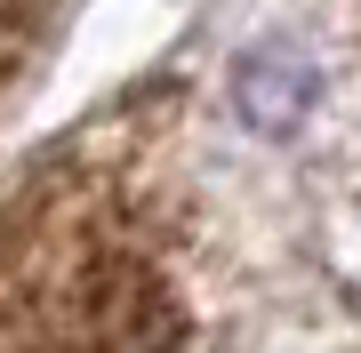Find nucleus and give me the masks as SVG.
<instances>
[{
    "label": "nucleus",
    "mask_w": 361,
    "mask_h": 353,
    "mask_svg": "<svg viewBox=\"0 0 361 353\" xmlns=\"http://www.w3.org/2000/svg\"><path fill=\"white\" fill-rule=\"evenodd\" d=\"M56 16H65V0H0V105L16 97V80L40 65V49H49Z\"/></svg>",
    "instance_id": "7ed1b4c3"
},
{
    "label": "nucleus",
    "mask_w": 361,
    "mask_h": 353,
    "mask_svg": "<svg viewBox=\"0 0 361 353\" xmlns=\"http://www.w3.org/2000/svg\"><path fill=\"white\" fill-rule=\"evenodd\" d=\"M201 209L177 105L129 97L0 209V345H201Z\"/></svg>",
    "instance_id": "f257e3e1"
},
{
    "label": "nucleus",
    "mask_w": 361,
    "mask_h": 353,
    "mask_svg": "<svg viewBox=\"0 0 361 353\" xmlns=\"http://www.w3.org/2000/svg\"><path fill=\"white\" fill-rule=\"evenodd\" d=\"M233 97H241L249 129H273V137H281L313 105V56H297V49H249L241 73H233Z\"/></svg>",
    "instance_id": "f03ea898"
}]
</instances>
